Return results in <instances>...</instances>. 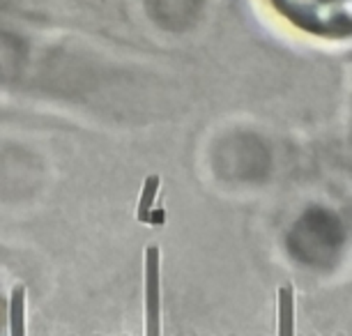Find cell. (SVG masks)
Segmentation results:
<instances>
[{"label":"cell","mask_w":352,"mask_h":336,"mask_svg":"<svg viewBox=\"0 0 352 336\" xmlns=\"http://www.w3.org/2000/svg\"><path fill=\"white\" fill-rule=\"evenodd\" d=\"M297 28L322 37H352V0H272Z\"/></svg>","instance_id":"obj_1"},{"label":"cell","mask_w":352,"mask_h":336,"mask_svg":"<svg viewBox=\"0 0 352 336\" xmlns=\"http://www.w3.org/2000/svg\"><path fill=\"white\" fill-rule=\"evenodd\" d=\"M278 336H295V293L278 291Z\"/></svg>","instance_id":"obj_2"},{"label":"cell","mask_w":352,"mask_h":336,"mask_svg":"<svg viewBox=\"0 0 352 336\" xmlns=\"http://www.w3.org/2000/svg\"><path fill=\"white\" fill-rule=\"evenodd\" d=\"M157 189H159V177L157 175H150L148 182L143 187V194H141V201H138V221H150V208H152V201L157 196Z\"/></svg>","instance_id":"obj_3"},{"label":"cell","mask_w":352,"mask_h":336,"mask_svg":"<svg viewBox=\"0 0 352 336\" xmlns=\"http://www.w3.org/2000/svg\"><path fill=\"white\" fill-rule=\"evenodd\" d=\"M12 336H23V288L12 293Z\"/></svg>","instance_id":"obj_4"}]
</instances>
